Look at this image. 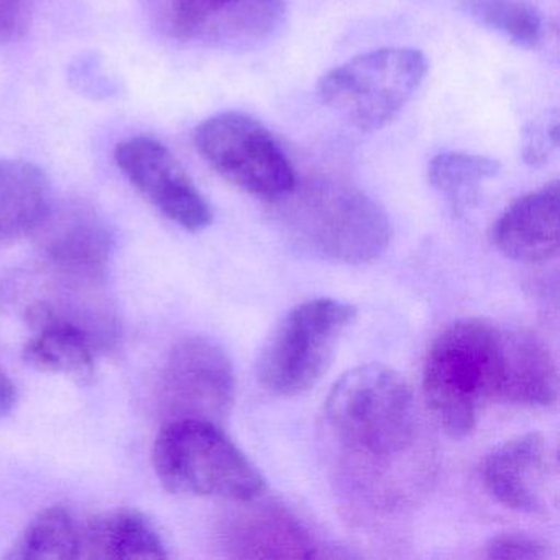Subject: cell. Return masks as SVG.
I'll list each match as a JSON object with an SVG mask.
<instances>
[{
	"label": "cell",
	"instance_id": "cell-1",
	"mask_svg": "<svg viewBox=\"0 0 560 560\" xmlns=\"http://www.w3.org/2000/svg\"><path fill=\"white\" fill-rule=\"evenodd\" d=\"M503 375L504 329L485 319L457 320L429 347L425 402L451 438H467L483 402L500 399Z\"/></svg>",
	"mask_w": 560,
	"mask_h": 560
},
{
	"label": "cell",
	"instance_id": "cell-2",
	"mask_svg": "<svg viewBox=\"0 0 560 560\" xmlns=\"http://www.w3.org/2000/svg\"><path fill=\"white\" fill-rule=\"evenodd\" d=\"M330 438L366 464H392L418 435L415 398L405 380L383 365L350 370L330 389L324 408Z\"/></svg>",
	"mask_w": 560,
	"mask_h": 560
},
{
	"label": "cell",
	"instance_id": "cell-3",
	"mask_svg": "<svg viewBox=\"0 0 560 560\" xmlns=\"http://www.w3.org/2000/svg\"><path fill=\"white\" fill-rule=\"evenodd\" d=\"M152 462L160 483L173 494L248 503L265 490L260 471L214 422L166 421L153 444Z\"/></svg>",
	"mask_w": 560,
	"mask_h": 560
},
{
	"label": "cell",
	"instance_id": "cell-4",
	"mask_svg": "<svg viewBox=\"0 0 560 560\" xmlns=\"http://www.w3.org/2000/svg\"><path fill=\"white\" fill-rule=\"evenodd\" d=\"M284 222L304 248L324 260L363 265L382 257L392 238L388 215L353 186L316 182L290 192Z\"/></svg>",
	"mask_w": 560,
	"mask_h": 560
},
{
	"label": "cell",
	"instance_id": "cell-5",
	"mask_svg": "<svg viewBox=\"0 0 560 560\" xmlns=\"http://www.w3.org/2000/svg\"><path fill=\"white\" fill-rule=\"evenodd\" d=\"M425 73L428 61L416 48H378L329 71L319 97L360 132H375L401 113Z\"/></svg>",
	"mask_w": 560,
	"mask_h": 560
},
{
	"label": "cell",
	"instance_id": "cell-6",
	"mask_svg": "<svg viewBox=\"0 0 560 560\" xmlns=\"http://www.w3.org/2000/svg\"><path fill=\"white\" fill-rule=\"evenodd\" d=\"M355 316V307L327 298L291 310L261 350L257 363L261 386L283 398L313 388Z\"/></svg>",
	"mask_w": 560,
	"mask_h": 560
},
{
	"label": "cell",
	"instance_id": "cell-7",
	"mask_svg": "<svg viewBox=\"0 0 560 560\" xmlns=\"http://www.w3.org/2000/svg\"><path fill=\"white\" fill-rule=\"evenodd\" d=\"M195 143L212 170L242 191L281 201L296 188V175L270 130L252 116L222 113L196 129Z\"/></svg>",
	"mask_w": 560,
	"mask_h": 560
},
{
	"label": "cell",
	"instance_id": "cell-8",
	"mask_svg": "<svg viewBox=\"0 0 560 560\" xmlns=\"http://www.w3.org/2000/svg\"><path fill=\"white\" fill-rule=\"evenodd\" d=\"M235 376L228 353L208 337H186L160 370L156 401L166 421L201 419L218 422L229 415Z\"/></svg>",
	"mask_w": 560,
	"mask_h": 560
},
{
	"label": "cell",
	"instance_id": "cell-9",
	"mask_svg": "<svg viewBox=\"0 0 560 560\" xmlns=\"http://www.w3.org/2000/svg\"><path fill=\"white\" fill-rule=\"evenodd\" d=\"M42 264L67 284L96 287L106 278L113 234L103 215L83 201L54 205L34 232Z\"/></svg>",
	"mask_w": 560,
	"mask_h": 560
},
{
	"label": "cell",
	"instance_id": "cell-10",
	"mask_svg": "<svg viewBox=\"0 0 560 560\" xmlns=\"http://www.w3.org/2000/svg\"><path fill=\"white\" fill-rule=\"evenodd\" d=\"M117 166L130 185L166 219L189 232L212 224L211 208L182 163L159 140L132 137L114 153Z\"/></svg>",
	"mask_w": 560,
	"mask_h": 560
},
{
	"label": "cell",
	"instance_id": "cell-11",
	"mask_svg": "<svg viewBox=\"0 0 560 560\" xmlns=\"http://www.w3.org/2000/svg\"><path fill=\"white\" fill-rule=\"evenodd\" d=\"M287 0H163L173 37L214 45L257 44L273 34Z\"/></svg>",
	"mask_w": 560,
	"mask_h": 560
},
{
	"label": "cell",
	"instance_id": "cell-12",
	"mask_svg": "<svg viewBox=\"0 0 560 560\" xmlns=\"http://www.w3.org/2000/svg\"><path fill=\"white\" fill-rule=\"evenodd\" d=\"M86 311L40 301L28 307L32 337L24 347L27 365L45 373L90 378L94 373L97 347H104L107 324H94Z\"/></svg>",
	"mask_w": 560,
	"mask_h": 560
},
{
	"label": "cell",
	"instance_id": "cell-13",
	"mask_svg": "<svg viewBox=\"0 0 560 560\" xmlns=\"http://www.w3.org/2000/svg\"><path fill=\"white\" fill-rule=\"evenodd\" d=\"M480 475L488 493L508 510L533 516L549 511V452L540 432L494 447L481 462Z\"/></svg>",
	"mask_w": 560,
	"mask_h": 560
},
{
	"label": "cell",
	"instance_id": "cell-14",
	"mask_svg": "<svg viewBox=\"0 0 560 560\" xmlns=\"http://www.w3.org/2000/svg\"><path fill=\"white\" fill-rule=\"evenodd\" d=\"M224 549L238 559H311L317 542L281 504H255L232 516L222 533Z\"/></svg>",
	"mask_w": 560,
	"mask_h": 560
},
{
	"label": "cell",
	"instance_id": "cell-15",
	"mask_svg": "<svg viewBox=\"0 0 560 560\" xmlns=\"http://www.w3.org/2000/svg\"><path fill=\"white\" fill-rule=\"evenodd\" d=\"M494 244L520 264H540L559 252V183L523 196L498 219Z\"/></svg>",
	"mask_w": 560,
	"mask_h": 560
},
{
	"label": "cell",
	"instance_id": "cell-16",
	"mask_svg": "<svg viewBox=\"0 0 560 560\" xmlns=\"http://www.w3.org/2000/svg\"><path fill=\"white\" fill-rule=\"evenodd\" d=\"M500 399L514 405L557 401V370L549 350L529 330H504V375Z\"/></svg>",
	"mask_w": 560,
	"mask_h": 560
},
{
	"label": "cell",
	"instance_id": "cell-17",
	"mask_svg": "<svg viewBox=\"0 0 560 560\" xmlns=\"http://www.w3.org/2000/svg\"><path fill=\"white\" fill-rule=\"evenodd\" d=\"M50 205V185L37 165L0 160V247L34 234Z\"/></svg>",
	"mask_w": 560,
	"mask_h": 560
},
{
	"label": "cell",
	"instance_id": "cell-18",
	"mask_svg": "<svg viewBox=\"0 0 560 560\" xmlns=\"http://www.w3.org/2000/svg\"><path fill=\"white\" fill-rule=\"evenodd\" d=\"M165 544L139 511L117 510L84 521L81 559H166Z\"/></svg>",
	"mask_w": 560,
	"mask_h": 560
},
{
	"label": "cell",
	"instance_id": "cell-19",
	"mask_svg": "<svg viewBox=\"0 0 560 560\" xmlns=\"http://www.w3.org/2000/svg\"><path fill=\"white\" fill-rule=\"evenodd\" d=\"M84 521L78 520L67 506L40 511L18 540L11 559H81Z\"/></svg>",
	"mask_w": 560,
	"mask_h": 560
},
{
	"label": "cell",
	"instance_id": "cell-20",
	"mask_svg": "<svg viewBox=\"0 0 560 560\" xmlns=\"http://www.w3.org/2000/svg\"><path fill=\"white\" fill-rule=\"evenodd\" d=\"M500 163L470 153L445 152L429 163L431 185L451 202L455 212H464L477 202L480 186L494 178Z\"/></svg>",
	"mask_w": 560,
	"mask_h": 560
},
{
	"label": "cell",
	"instance_id": "cell-21",
	"mask_svg": "<svg viewBox=\"0 0 560 560\" xmlns=\"http://www.w3.org/2000/svg\"><path fill=\"white\" fill-rule=\"evenodd\" d=\"M462 8L481 27L503 35L517 47L534 48L542 40V18L523 0H462Z\"/></svg>",
	"mask_w": 560,
	"mask_h": 560
},
{
	"label": "cell",
	"instance_id": "cell-22",
	"mask_svg": "<svg viewBox=\"0 0 560 560\" xmlns=\"http://www.w3.org/2000/svg\"><path fill=\"white\" fill-rule=\"evenodd\" d=\"M549 547L524 534H501L485 547L488 559H546Z\"/></svg>",
	"mask_w": 560,
	"mask_h": 560
},
{
	"label": "cell",
	"instance_id": "cell-23",
	"mask_svg": "<svg viewBox=\"0 0 560 560\" xmlns=\"http://www.w3.org/2000/svg\"><path fill=\"white\" fill-rule=\"evenodd\" d=\"M31 22V0H0V44H12L24 38Z\"/></svg>",
	"mask_w": 560,
	"mask_h": 560
},
{
	"label": "cell",
	"instance_id": "cell-24",
	"mask_svg": "<svg viewBox=\"0 0 560 560\" xmlns=\"http://www.w3.org/2000/svg\"><path fill=\"white\" fill-rule=\"evenodd\" d=\"M18 402V388L0 365V416H8Z\"/></svg>",
	"mask_w": 560,
	"mask_h": 560
}]
</instances>
